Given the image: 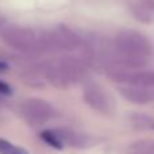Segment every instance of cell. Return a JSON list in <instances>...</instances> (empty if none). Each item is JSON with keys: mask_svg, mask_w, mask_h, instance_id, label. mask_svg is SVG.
Segmentation results:
<instances>
[{"mask_svg": "<svg viewBox=\"0 0 154 154\" xmlns=\"http://www.w3.org/2000/svg\"><path fill=\"white\" fill-rule=\"evenodd\" d=\"M41 138H42V141H45L49 146L54 147V149H62V147H64V143H62V141H61V138H60L56 128H54V130L42 131V133H41Z\"/></svg>", "mask_w": 154, "mask_h": 154, "instance_id": "11", "label": "cell"}, {"mask_svg": "<svg viewBox=\"0 0 154 154\" xmlns=\"http://www.w3.org/2000/svg\"><path fill=\"white\" fill-rule=\"evenodd\" d=\"M11 93H12L11 87L7 84V82L0 80V95H11Z\"/></svg>", "mask_w": 154, "mask_h": 154, "instance_id": "13", "label": "cell"}, {"mask_svg": "<svg viewBox=\"0 0 154 154\" xmlns=\"http://www.w3.org/2000/svg\"><path fill=\"white\" fill-rule=\"evenodd\" d=\"M42 73H43V76L46 77V80H48V81L50 82L51 85H54V87H57V88H65V87H68V85H69L66 77H65L64 73L61 72L60 66L45 65V66L42 68Z\"/></svg>", "mask_w": 154, "mask_h": 154, "instance_id": "10", "label": "cell"}, {"mask_svg": "<svg viewBox=\"0 0 154 154\" xmlns=\"http://www.w3.org/2000/svg\"><path fill=\"white\" fill-rule=\"evenodd\" d=\"M120 95L126 99L127 101L133 104H139V106H145L149 104L154 100V92L150 89L142 87H135V85H126L119 89Z\"/></svg>", "mask_w": 154, "mask_h": 154, "instance_id": "6", "label": "cell"}, {"mask_svg": "<svg viewBox=\"0 0 154 154\" xmlns=\"http://www.w3.org/2000/svg\"><path fill=\"white\" fill-rule=\"evenodd\" d=\"M0 154H29L23 147L16 146L4 138H0Z\"/></svg>", "mask_w": 154, "mask_h": 154, "instance_id": "12", "label": "cell"}, {"mask_svg": "<svg viewBox=\"0 0 154 154\" xmlns=\"http://www.w3.org/2000/svg\"><path fill=\"white\" fill-rule=\"evenodd\" d=\"M60 138H61L64 146H72L79 147V149H84V147L93 146L95 141L91 137L85 135L81 133H76V131L68 130V128H56Z\"/></svg>", "mask_w": 154, "mask_h": 154, "instance_id": "7", "label": "cell"}, {"mask_svg": "<svg viewBox=\"0 0 154 154\" xmlns=\"http://www.w3.org/2000/svg\"><path fill=\"white\" fill-rule=\"evenodd\" d=\"M53 35L58 50H76L81 45V38L79 37V34L64 24H61L56 31H53Z\"/></svg>", "mask_w": 154, "mask_h": 154, "instance_id": "5", "label": "cell"}, {"mask_svg": "<svg viewBox=\"0 0 154 154\" xmlns=\"http://www.w3.org/2000/svg\"><path fill=\"white\" fill-rule=\"evenodd\" d=\"M126 85H135L154 92V72L149 70H130Z\"/></svg>", "mask_w": 154, "mask_h": 154, "instance_id": "9", "label": "cell"}, {"mask_svg": "<svg viewBox=\"0 0 154 154\" xmlns=\"http://www.w3.org/2000/svg\"><path fill=\"white\" fill-rule=\"evenodd\" d=\"M22 114L24 119L32 126H39L53 118L54 109L46 100L42 99H27L22 104Z\"/></svg>", "mask_w": 154, "mask_h": 154, "instance_id": "3", "label": "cell"}, {"mask_svg": "<svg viewBox=\"0 0 154 154\" xmlns=\"http://www.w3.org/2000/svg\"><path fill=\"white\" fill-rule=\"evenodd\" d=\"M8 69V65H7V62H4V61H0V72H5V70Z\"/></svg>", "mask_w": 154, "mask_h": 154, "instance_id": "14", "label": "cell"}, {"mask_svg": "<svg viewBox=\"0 0 154 154\" xmlns=\"http://www.w3.org/2000/svg\"><path fill=\"white\" fill-rule=\"evenodd\" d=\"M152 127H153V128H154V123H153V125H152Z\"/></svg>", "mask_w": 154, "mask_h": 154, "instance_id": "16", "label": "cell"}, {"mask_svg": "<svg viewBox=\"0 0 154 154\" xmlns=\"http://www.w3.org/2000/svg\"><path fill=\"white\" fill-rule=\"evenodd\" d=\"M115 48L118 57L114 65L134 70L146 65L147 58L153 54L150 41L135 30H122L115 38Z\"/></svg>", "mask_w": 154, "mask_h": 154, "instance_id": "1", "label": "cell"}, {"mask_svg": "<svg viewBox=\"0 0 154 154\" xmlns=\"http://www.w3.org/2000/svg\"><path fill=\"white\" fill-rule=\"evenodd\" d=\"M131 154H154V152H143V153H131Z\"/></svg>", "mask_w": 154, "mask_h": 154, "instance_id": "15", "label": "cell"}, {"mask_svg": "<svg viewBox=\"0 0 154 154\" xmlns=\"http://www.w3.org/2000/svg\"><path fill=\"white\" fill-rule=\"evenodd\" d=\"M84 101L92 109L100 114H111L112 112V101L109 96L97 85H88L84 89Z\"/></svg>", "mask_w": 154, "mask_h": 154, "instance_id": "4", "label": "cell"}, {"mask_svg": "<svg viewBox=\"0 0 154 154\" xmlns=\"http://www.w3.org/2000/svg\"><path fill=\"white\" fill-rule=\"evenodd\" d=\"M3 41L10 48L18 51L30 53L39 51L38 48V37L31 29L20 26H11L3 31Z\"/></svg>", "mask_w": 154, "mask_h": 154, "instance_id": "2", "label": "cell"}, {"mask_svg": "<svg viewBox=\"0 0 154 154\" xmlns=\"http://www.w3.org/2000/svg\"><path fill=\"white\" fill-rule=\"evenodd\" d=\"M61 72L64 73V76L66 77L68 82H79L81 80L85 79L87 76V70L81 65V62H79L77 60L73 58H64L61 61V64L58 65Z\"/></svg>", "mask_w": 154, "mask_h": 154, "instance_id": "8", "label": "cell"}]
</instances>
